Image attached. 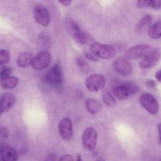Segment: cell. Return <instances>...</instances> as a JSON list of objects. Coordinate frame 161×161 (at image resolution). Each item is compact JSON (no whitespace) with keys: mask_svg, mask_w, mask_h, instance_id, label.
<instances>
[{"mask_svg":"<svg viewBox=\"0 0 161 161\" xmlns=\"http://www.w3.org/2000/svg\"><path fill=\"white\" fill-rule=\"evenodd\" d=\"M63 73L59 63L55 64L44 75L43 80L48 86L54 88L61 86L63 82Z\"/></svg>","mask_w":161,"mask_h":161,"instance_id":"6da1fadb","label":"cell"},{"mask_svg":"<svg viewBox=\"0 0 161 161\" xmlns=\"http://www.w3.org/2000/svg\"><path fill=\"white\" fill-rule=\"evenodd\" d=\"M90 49L92 54L103 59H111L116 53L115 49L111 45L97 42L91 44Z\"/></svg>","mask_w":161,"mask_h":161,"instance_id":"7a4b0ae2","label":"cell"},{"mask_svg":"<svg viewBox=\"0 0 161 161\" xmlns=\"http://www.w3.org/2000/svg\"><path fill=\"white\" fill-rule=\"evenodd\" d=\"M151 50L152 48L148 44L136 45L127 49L124 53V57L126 60H137L143 58Z\"/></svg>","mask_w":161,"mask_h":161,"instance_id":"3957f363","label":"cell"},{"mask_svg":"<svg viewBox=\"0 0 161 161\" xmlns=\"http://www.w3.org/2000/svg\"><path fill=\"white\" fill-rule=\"evenodd\" d=\"M65 24L68 32L77 43L81 45L86 43L87 37L86 34L80 30L79 25L74 20L70 18H67Z\"/></svg>","mask_w":161,"mask_h":161,"instance_id":"277c9868","label":"cell"},{"mask_svg":"<svg viewBox=\"0 0 161 161\" xmlns=\"http://www.w3.org/2000/svg\"><path fill=\"white\" fill-rule=\"evenodd\" d=\"M141 106L150 114H156L158 111V103L155 97L148 92L141 94L139 98Z\"/></svg>","mask_w":161,"mask_h":161,"instance_id":"5b68a950","label":"cell"},{"mask_svg":"<svg viewBox=\"0 0 161 161\" xmlns=\"http://www.w3.org/2000/svg\"><path fill=\"white\" fill-rule=\"evenodd\" d=\"M106 84V79L103 74H94L88 76L85 80V86L91 92H96L102 90Z\"/></svg>","mask_w":161,"mask_h":161,"instance_id":"8992f818","label":"cell"},{"mask_svg":"<svg viewBox=\"0 0 161 161\" xmlns=\"http://www.w3.org/2000/svg\"><path fill=\"white\" fill-rule=\"evenodd\" d=\"M82 143L87 150H92L96 146L97 142V133L92 127L86 128L82 133Z\"/></svg>","mask_w":161,"mask_h":161,"instance_id":"52a82bcc","label":"cell"},{"mask_svg":"<svg viewBox=\"0 0 161 161\" xmlns=\"http://www.w3.org/2000/svg\"><path fill=\"white\" fill-rule=\"evenodd\" d=\"M161 58V52L159 49L155 48L152 50L139 63L140 68L142 69H148L155 67L159 62Z\"/></svg>","mask_w":161,"mask_h":161,"instance_id":"ba28073f","label":"cell"},{"mask_svg":"<svg viewBox=\"0 0 161 161\" xmlns=\"http://www.w3.org/2000/svg\"><path fill=\"white\" fill-rule=\"evenodd\" d=\"M51 60L50 53L47 51H42L33 58L31 65L35 70H43L50 65Z\"/></svg>","mask_w":161,"mask_h":161,"instance_id":"9c48e42d","label":"cell"},{"mask_svg":"<svg viewBox=\"0 0 161 161\" xmlns=\"http://www.w3.org/2000/svg\"><path fill=\"white\" fill-rule=\"evenodd\" d=\"M35 20L43 26H48L51 21V16L48 9L43 6H37L34 9Z\"/></svg>","mask_w":161,"mask_h":161,"instance_id":"30bf717a","label":"cell"},{"mask_svg":"<svg viewBox=\"0 0 161 161\" xmlns=\"http://www.w3.org/2000/svg\"><path fill=\"white\" fill-rule=\"evenodd\" d=\"M58 132L60 136L65 140H69L73 136V126L69 118H63L58 123Z\"/></svg>","mask_w":161,"mask_h":161,"instance_id":"8fae6325","label":"cell"},{"mask_svg":"<svg viewBox=\"0 0 161 161\" xmlns=\"http://www.w3.org/2000/svg\"><path fill=\"white\" fill-rule=\"evenodd\" d=\"M113 65L116 72L122 75H128L131 73V65L129 61L125 58H116L114 60Z\"/></svg>","mask_w":161,"mask_h":161,"instance_id":"7c38bea8","label":"cell"},{"mask_svg":"<svg viewBox=\"0 0 161 161\" xmlns=\"http://www.w3.org/2000/svg\"><path fill=\"white\" fill-rule=\"evenodd\" d=\"M18 154L12 147L6 144L0 145V161H16Z\"/></svg>","mask_w":161,"mask_h":161,"instance_id":"4fadbf2b","label":"cell"},{"mask_svg":"<svg viewBox=\"0 0 161 161\" xmlns=\"http://www.w3.org/2000/svg\"><path fill=\"white\" fill-rule=\"evenodd\" d=\"M15 103V98L11 93H5L0 97V116L9 111Z\"/></svg>","mask_w":161,"mask_h":161,"instance_id":"5bb4252c","label":"cell"},{"mask_svg":"<svg viewBox=\"0 0 161 161\" xmlns=\"http://www.w3.org/2000/svg\"><path fill=\"white\" fill-rule=\"evenodd\" d=\"M85 108L87 111L91 114H96L99 113L103 108L102 104L97 100L92 98H88L84 102Z\"/></svg>","mask_w":161,"mask_h":161,"instance_id":"9a60e30c","label":"cell"},{"mask_svg":"<svg viewBox=\"0 0 161 161\" xmlns=\"http://www.w3.org/2000/svg\"><path fill=\"white\" fill-rule=\"evenodd\" d=\"M33 60L32 55L28 52H23L19 55L16 59L17 64L19 67L25 68L27 67L31 64Z\"/></svg>","mask_w":161,"mask_h":161,"instance_id":"2e32d148","label":"cell"},{"mask_svg":"<svg viewBox=\"0 0 161 161\" xmlns=\"http://www.w3.org/2000/svg\"><path fill=\"white\" fill-rule=\"evenodd\" d=\"M148 35L152 39L161 38V20L153 23L148 29Z\"/></svg>","mask_w":161,"mask_h":161,"instance_id":"e0dca14e","label":"cell"},{"mask_svg":"<svg viewBox=\"0 0 161 161\" xmlns=\"http://www.w3.org/2000/svg\"><path fill=\"white\" fill-rule=\"evenodd\" d=\"M153 21V18L150 15H146L140 19L136 25V30L138 31H143L150 28Z\"/></svg>","mask_w":161,"mask_h":161,"instance_id":"ac0fdd59","label":"cell"},{"mask_svg":"<svg viewBox=\"0 0 161 161\" xmlns=\"http://www.w3.org/2000/svg\"><path fill=\"white\" fill-rule=\"evenodd\" d=\"M114 95L120 100L126 99L130 95V93L123 84L118 85L113 89Z\"/></svg>","mask_w":161,"mask_h":161,"instance_id":"d6986e66","label":"cell"},{"mask_svg":"<svg viewBox=\"0 0 161 161\" xmlns=\"http://www.w3.org/2000/svg\"><path fill=\"white\" fill-rule=\"evenodd\" d=\"M1 80V86L6 89H11L16 87L18 84V79L14 76H9Z\"/></svg>","mask_w":161,"mask_h":161,"instance_id":"ffe728a7","label":"cell"},{"mask_svg":"<svg viewBox=\"0 0 161 161\" xmlns=\"http://www.w3.org/2000/svg\"><path fill=\"white\" fill-rule=\"evenodd\" d=\"M102 99L104 103L108 107H114L116 104V101L113 96L107 91H103L102 93Z\"/></svg>","mask_w":161,"mask_h":161,"instance_id":"44dd1931","label":"cell"},{"mask_svg":"<svg viewBox=\"0 0 161 161\" xmlns=\"http://www.w3.org/2000/svg\"><path fill=\"white\" fill-rule=\"evenodd\" d=\"M9 53L4 49H0V65L7 64L9 62Z\"/></svg>","mask_w":161,"mask_h":161,"instance_id":"7402d4cb","label":"cell"},{"mask_svg":"<svg viewBox=\"0 0 161 161\" xmlns=\"http://www.w3.org/2000/svg\"><path fill=\"white\" fill-rule=\"evenodd\" d=\"M123 84L128 89L130 94H135L138 92L139 87L136 84L131 82H126L123 83Z\"/></svg>","mask_w":161,"mask_h":161,"instance_id":"603a6c76","label":"cell"},{"mask_svg":"<svg viewBox=\"0 0 161 161\" xmlns=\"http://www.w3.org/2000/svg\"><path fill=\"white\" fill-rule=\"evenodd\" d=\"M11 69L10 67L7 66H3L0 69V80H2L6 77L11 76Z\"/></svg>","mask_w":161,"mask_h":161,"instance_id":"cb8c5ba5","label":"cell"},{"mask_svg":"<svg viewBox=\"0 0 161 161\" xmlns=\"http://www.w3.org/2000/svg\"><path fill=\"white\" fill-rule=\"evenodd\" d=\"M76 63L79 67H80L83 71H88L89 70V65L86 63V62L81 58H78L76 59Z\"/></svg>","mask_w":161,"mask_h":161,"instance_id":"d4e9b609","label":"cell"},{"mask_svg":"<svg viewBox=\"0 0 161 161\" xmlns=\"http://www.w3.org/2000/svg\"><path fill=\"white\" fill-rule=\"evenodd\" d=\"M151 0H140L136 3L138 8H150Z\"/></svg>","mask_w":161,"mask_h":161,"instance_id":"484cf974","label":"cell"},{"mask_svg":"<svg viewBox=\"0 0 161 161\" xmlns=\"http://www.w3.org/2000/svg\"><path fill=\"white\" fill-rule=\"evenodd\" d=\"M150 8L154 9H161V0H151Z\"/></svg>","mask_w":161,"mask_h":161,"instance_id":"4316f807","label":"cell"},{"mask_svg":"<svg viewBox=\"0 0 161 161\" xmlns=\"http://www.w3.org/2000/svg\"><path fill=\"white\" fill-rule=\"evenodd\" d=\"M84 55L85 57L88 59V60H90L91 61H93V62H97L98 61V58L96 56H95L94 54H92L91 52L89 53V52H85L84 53Z\"/></svg>","mask_w":161,"mask_h":161,"instance_id":"83f0119b","label":"cell"},{"mask_svg":"<svg viewBox=\"0 0 161 161\" xmlns=\"http://www.w3.org/2000/svg\"><path fill=\"white\" fill-rule=\"evenodd\" d=\"M58 161H74V157L70 154H66L62 155L58 160Z\"/></svg>","mask_w":161,"mask_h":161,"instance_id":"f1b7e54d","label":"cell"},{"mask_svg":"<svg viewBox=\"0 0 161 161\" xmlns=\"http://www.w3.org/2000/svg\"><path fill=\"white\" fill-rule=\"evenodd\" d=\"M8 135V130L6 128H3L0 130V136L2 138H7Z\"/></svg>","mask_w":161,"mask_h":161,"instance_id":"f546056e","label":"cell"},{"mask_svg":"<svg viewBox=\"0 0 161 161\" xmlns=\"http://www.w3.org/2000/svg\"><path fill=\"white\" fill-rule=\"evenodd\" d=\"M145 85L147 87H148L152 88V87H154L156 86V82H155V81L154 80L149 79V80H147L145 82Z\"/></svg>","mask_w":161,"mask_h":161,"instance_id":"4dcf8cb0","label":"cell"},{"mask_svg":"<svg viewBox=\"0 0 161 161\" xmlns=\"http://www.w3.org/2000/svg\"><path fill=\"white\" fill-rule=\"evenodd\" d=\"M44 161H56V156L54 153H49L45 157Z\"/></svg>","mask_w":161,"mask_h":161,"instance_id":"1f68e13d","label":"cell"},{"mask_svg":"<svg viewBox=\"0 0 161 161\" xmlns=\"http://www.w3.org/2000/svg\"><path fill=\"white\" fill-rule=\"evenodd\" d=\"M155 77L156 78V79L159 82H161V69L158 70V71H157L155 74Z\"/></svg>","mask_w":161,"mask_h":161,"instance_id":"d6a6232c","label":"cell"},{"mask_svg":"<svg viewBox=\"0 0 161 161\" xmlns=\"http://www.w3.org/2000/svg\"><path fill=\"white\" fill-rule=\"evenodd\" d=\"M158 141L161 145V123L158 125Z\"/></svg>","mask_w":161,"mask_h":161,"instance_id":"836d02e7","label":"cell"},{"mask_svg":"<svg viewBox=\"0 0 161 161\" xmlns=\"http://www.w3.org/2000/svg\"><path fill=\"white\" fill-rule=\"evenodd\" d=\"M59 3H60L62 4L64 6H69L71 3L72 1L70 0H64V1H59Z\"/></svg>","mask_w":161,"mask_h":161,"instance_id":"e575fe53","label":"cell"},{"mask_svg":"<svg viewBox=\"0 0 161 161\" xmlns=\"http://www.w3.org/2000/svg\"><path fill=\"white\" fill-rule=\"evenodd\" d=\"M76 161H84L83 159L82 158V157L80 154H78L77 155V158H76Z\"/></svg>","mask_w":161,"mask_h":161,"instance_id":"d590c367","label":"cell"},{"mask_svg":"<svg viewBox=\"0 0 161 161\" xmlns=\"http://www.w3.org/2000/svg\"><path fill=\"white\" fill-rule=\"evenodd\" d=\"M96 161H106V160L104 159H103V158H100V159H98V160H97Z\"/></svg>","mask_w":161,"mask_h":161,"instance_id":"8d00e7d4","label":"cell"},{"mask_svg":"<svg viewBox=\"0 0 161 161\" xmlns=\"http://www.w3.org/2000/svg\"><path fill=\"white\" fill-rule=\"evenodd\" d=\"M159 161H161V159H160V160H159Z\"/></svg>","mask_w":161,"mask_h":161,"instance_id":"74e56055","label":"cell"}]
</instances>
